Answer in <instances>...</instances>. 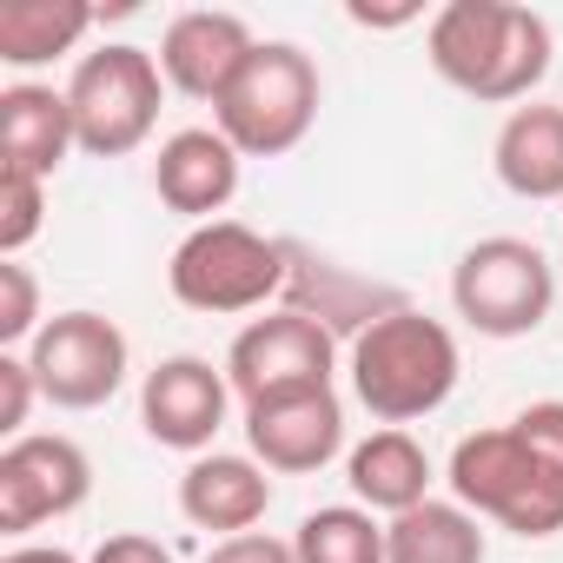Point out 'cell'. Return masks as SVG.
<instances>
[{
  "mask_svg": "<svg viewBox=\"0 0 563 563\" xmlns=\"http://www.w3.org/2000/svg\"><path fill=\"white\" fill-rule=\"evenodd\" d=\"M424 54L431 74L484 107H510L530 100V87H543L550 74V21L517 0H451L424 27Z\"/></svg>",
  "mask_w": 563,
  "mask_h": 563,
  "instance_id": "obj_1",
  "label": "cell"
},
{
  "mask_svg": "<svg viewBox=\"0 0 563 563\" xmlns=\"http://www.w3.org/2000/svg\"><path fill=\"white\" fill-rule=\"evenodd\" d=\"M345 372H352L358 405L378 424L405 431L411 418H431L457 391V339L444 319L405 306L385 325H372L358 345H345Z\"/></svg>",
  "mask_w": 563,
  "mask_h": 563,
  "instance_id": "obj_2",
  "label": "cell"
},
{
  "mask_svg": "<svg viewBox=\"0 0 563 563\" xmlns=\"http://www.w3.org/2000/svg\"><path fill=\"white\" fill-rule=\"evenodd\" d=\"M451 490L471 517H490L517 537H556L563 530V471L517 424H490V431L457 438Z\"/></svg>",
  "mask_w": 563,
  "mask_h": 563,
  "instance_id": "obj_3",
  "label": "cell"
},
{
  "mask_svg": "<svg viewBox=\"0 0 563 563\" xmlns=\"http://www.w3.org/2000/svg\"><path fill=\"white\" fill-rule=\"evenodd\" d=\"M166 286H173V299H179L186 312H206V319L258 312V306H272V299H286V239H265V232H252L245 219L192 225V232L173 245Z\"/></svg>",
  "mask_w": 563,
  "mask_h": 563,
  "instance_id": "obj_4",
  "label": "cell"
},
{
  "mask_svg": "<svg viewBox=\"0 0 563 563\" xmlns=\"http://www.w3.org/2000/svg\"><path fill=\"white\" fill-rule=\"evenodd\" d=\"M319 100H325V80H319V60L306 47L258 41L245 74L232 80V93L212 107V120L245 159H278V153H292L312 133Z\"/></svg>",
  "mask_w": 563,
  "mask_h": 563,
  "instance_id": "obj_5",
  "label": "cell"
},
{
  "mask_svg": "<svg viewBox=\"0 0 563 563\" xmlns=\"http://www.w3.org/2000/svg\"><path fill=\"white\" fill-rule=\"evenodd\" d=\"M159 100H166V74L146 47H100L74 67L67 80V107H74V133H80V153L93 159H126L153 140L159 126Z\"/></svg>",
  "mask_w": 563,
  "mask_h": 563,
  "instance_id": "obj_6",
  "label": "cell"
},
{
  "mask_svg": "<svg viewBox=\"0 0 563 563\" xmlns=\"http://www.w3.org/2000/svg\"><path fill=\"white\" fill-rule=\"evenodd\" d=\"M451 306L477 339H530L556 306V272L530 239H477L451 272Z\"/></svg>",
  "mask_w": 563,
  "mask_h": 563,
  "instance_id": "obj_7",
  "label": "cell"
},
{
  "mask_svg": "<svg viewBox=\"0 0 563 563\" xmlns=\"http://www.w3.org/2000/svg\"><path fill=\"white\" fill-rule=\"evenodd\" d=\"M126 332L107 312H60L27 345V365L41 378V398L60 411H100L126 385Z\"/></svg>",
  "mask_w": 563,
  "mask_h": 563,
  "instance_id": "obj_8",
  "label": "cell"
},
{
  "mask_svg": "<svg viewBox=\"0 0 563 563\" xmlns=\"http://www.w3.org/2000/svg\"><path fill=\"white\" fill-rule=\"evenodd\" d=\"M411 299L391 286V278H372V272H352L339 265L332 252L306 245V239H286V312L325 325L339 345H358L372 325H385L391 312H405Z\"/></svg>",
  "mask_w": 563,
  "mask_h": 563,
  "instance_id": "obj_9",
  "label": "cell"
},
{
  "mask_svg": "<svg viewBox=\"0 0 563 563\" xmlns=\"http://www.w3.org/2000/svg\"><path fill=\"white\" fill-rule=\"evenodd\" d=\"M332 372H339V339L286 306L252 319L225 352V378H232L239 405L272 398V391H299V385H332Z\"/></svg>",
  "mask_w": 563,
  "mask_h": 563,
  "instance_id": "obj_10",
  "label": "cell"
},
{
  "mask_svg": "<svg viewBox=\"0 0 563 563\" xmlns=\"http://www.w3.org/2000/svg\"><path fill=\"white\" fill-rule=\"evenodd\" d=\"M93 490V464L60 431H27L0 451V530L27 537L54 517H74Z\"/></svg>",
  "mask_w": 563,
  "mask_h": 563,
  "instance_id": "obj_11",
  "label": "cell"
},
{
  "mask_svg": "<svg viewBox=\"0 0 563 563\" xmlns=\"http://www.w3.org/2000/svg\"><path fill=\"white\" fill-rule=\"evenodd\" d=\"M245 444L272 477H306L325 471L345 451V405L332 385H299L245 405Z\"/></svg>",
  "mask_w": 563,
  "mask_h": 563,
  "instance_id": "obj_12",
  "label": "cell"
},
{
  "mask_svg": "<svg viewBox=\"0 0 563 563\" xmlns=\"http://www.w3.org/2000/svg\"><path fill=\"white\" fill-rule=\"evenodd\" d=\"M225 411H232V378L212 372V358H159L140 385V424L153 444L166 451H186V457H206L212 438L225 431Z\"/></svg>",
  "mask_w": 563,
  "mask_h": 563,
  "instance_id": "obj_13",
  "label": "cell"
},
{
  "mask_svg": "<svg viewBox=\"0 0 563 563\" xmlns=\"http://www.w3.org/2000/svg\"><path fill=\"white\" fill-rule=\"evenodd\" d=\"M252 47H258V41H252V27H245L239 14H225V8H186V14L166 21L153 60H159V74H166L173 93L219 107V100L232 93V80L245 74Z\"/></svg>",
  "mask_w": 563,
  "mask_h": 563,
  "instance_id": "obj_14",
  "label": "cell"
},
{
  "mask_svg": "<svg viewBox=\"0 0 563 563\" xmlns=\"http://www.w3.org/2000/svg\"><path fill=\"white\" fill-rule=\"evenodd\" d=\"M239 159L245 153L219 126H179L153 159V192H159V206L212 225V212H225L239 192Z\"/></svg>",
  "mask_w": 563,
  "mask_h": 563,
  "instance_id": "obj_15",
  "label": "cell"
},
{
  "mask_svg": "<svg viewBox=\"0 0 563 563\" xmlns=\"http://www.w3.org/2000/svg\"><path fill=\"white\" fill-rule=\"evenodd\" d=\"M272 510V471L258 457H239V451H206L186 464L179 477V517L192 530H219L225 537H245L258 517Z\"/></svg>",
  "mask_w": 563,
  "mask_h": 563,
  "instance_id": "obj_16",
  "label": "cell"
},
{
  "mask_svg": "<svg viewBox=\"0 0 563 563\" xmlns=\"http://www.w3.org/2000/svg\"><path fill=\"white\" fill-rule=\"evenodd\" d=\"M74 146H80V133H74L67 87H34V80L0 87V173L54 179Z\"/></svg>",
  "mask_w": 563,
  "mask_h": 563,
  "instance_id": "obj_17",
  "label": "cell"
},
{
  "mask_svg": "<svg viewBox=\"0 0 563 563\" xmlns=\"http://www.w3.org/2000/svg\"><path fill=\"white\" fill-rule=\"evenodd\" d=\"M345 484H352V497H358L372 517H405V510H418V504L431 497V457H424V444H418L411 431L385 424V431H372L365 444H352Z\"/></svg>",
  "mask_w": 563,
  "mask_h": 563,
  "instance_id": "obj_18",
  "label": "cell"
},
{
  "mask_svg": "<svg viewBox=\"0 0 563 563\" xmlns=\"http://www.w3.org/2000/svg\"><path fill=\"white\" fill-rule=\"evenodd\" d=\"M490 166L517 199H563V107H537V100L510 107L490 146Z\"/></svg>",
  "mask_w": 563,
  "mask_h": 563,
  "instance_id": "obj_19",
  "label": "cell"
},
{
  "mask_svg": "<svg viewBox=\"0 0 563 563\" xmlns=\"http://www.w3.org/2000/svg\"><path fill=\"white\" fill-rule=\"evenodd\" d=\"M100 14L87 0H0V60L8 67H47L87 41Z\"/></svg>",
  "mask_w": 563,
  "mask_h": 563,
  "instance_id": "obj_20",
  "label": "cell"
},
{
  "mask_svg": "<svg viewBox=\"0 0 563 563\" xmlns=\"http://www.w3.org/2000/svg\"><path fill=\"white\" fill-rule=\"evenodd\" d=\"M385 563H484V523L464 504L424 497L385 523Z\"/></svg>",
  "mask_w": 563,
  "mask_h": 563,
  "instance_id": "obj_21",
  "label": "cell"
},
{
  "mask_svg": "<svg viewBox=\"0 0 563 563\" xmlns=\"http://www.w3.org/2000/svg\"><path fill=\"white\" fill-rule=\"evenodd\" d=\"M299 563H385V523L365 504H325L292 530Z\"/></svg>",
  "mask_w": 563,
  "mask_h": 563,
  "instance_id": "obj_22",
  "label": "cell"
},
{
  "mask_svg": "<svg viewBox=\"0 0 563 563\" xmlns=\"http://www.w3.org/2000/svg\"><path fill=\"white\" fill-rule=\"evenodd\" d=\"M47 225V179L0 173V258H21Z\"/></svg>",
  "mask_w": 563,
  "mask_h": 563,
  "instance_id": "obj_23",
  "label": "cell"
},
{
  "mask_svg": "<svg viewBox=\"0 0 563 563\" xmlns=\"http://www.w3.org/2000/svg\"><path fill=\"white\" fill-rule=\"evenodd\" d=\"M41 339V278L21 258H0V352Z\"/></svg>",
  "mask_w": 563,
  "mask_h": 563,
  "instance_id": "obj_24",
  "label": "cell"
},
{
  "mask_svg": "<svg viewBox=\"0 0 563 563\" xmlns=\"http://www.w3.org/2000/svg\"><path fill=\"white\" fill-rule=\"evenodd\" d=\"M34 398H41L34 365H27L21 352H0V431H8V444L27 438V411H34Z\"/></svg>",
  "mask_w": 563,
  "mask_h": 563,
  "instance_id": "obj_25",
  "label": "cell"
},
{
  "mask_svg": "<svg viewBox=\"0 0 563 563\" xmlns=\"http://www.w3.org/2000/svg\"><path fill=\"white\" fill-rule=\"evenodd\" d=\"M206 563H299V550L286 537H265V530H245V537H225L206 550Z\"/></svg>",
  "mask_w": 563,
  "mask_h": 563,
  "instance_id": "obj_26",
  "label": "cell"
},
{
  "mask_svg": "<svg viewBox=\"0 0 563 563\" xmlns=\"http://www.w3.org/2000/svg\"><path fill=\"white\" fill-rule=\"evenodd\" d=\"M87 563H173V550L159 537H146V530H113Z\"/></svg>",
  "mask_w": 563,
  "mask_h": 563,
  "instance_id": "obj_27",
  "label": "cell"
},
{
  "mask_svg": "<svg viewBox=\"0 0 563 563\" xmlns=\"http://www.w3.org/2000/svg\"><path fill=\"white\" fill-rule=\"evenodd\" d=\"M352 21H358V27H411V21H418V8H365V0H358Z\"/></svg>",
  "mask_w": 563,
  "mask_h": 563,
  "instance_id": "obj_28",
  "label": "cell"
},
{
  "mask_svg": "<svg viewBox=\"0 0 563 563\" xmlns=\"http://www.w3.org/2000/svg\"><path fill=\"white\" fill-rule=\"evenodd\" d=\"M0 563H80L74 550H60V543H14Z\"/></svg>",
  "mask_w": 563,
  "mask_h": 563,
  "instance_id": "obj_29",
  "label": "cell"
}]
</instances>
